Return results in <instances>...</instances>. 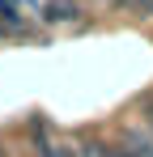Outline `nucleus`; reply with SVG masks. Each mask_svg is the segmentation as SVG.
<instances>
[{"mask_svg":"<svg viewBox=\"0 0 153 157\" xmlns=\"http://www.w3.org/2000/svg\"><path fill=\"white\" fill-rule=\"evenodd\" d=\"M119 144H124V149H132L136 157H153V132L145 128V123H128Z\"/></svg>","mask_w":153,"mask_h":157,"instance_id":"1","label":"nucleus"},{"mask_svg":"<svg viewBox=\"0 0 153 157\" xmlns=\"http://www.w3.org/2000/svg\"><path fill=\"white\" fill-rule=\"evenodd\" d=\"M22 34H26L22 9H13V4H4V0H0V38H22Z\"/></svg>","mask_w":153,"mask_h":157,"instance_id":"2","label":"nucleus"},{"mask_svg":"<svg viewBox=\"0 0 153 157\" xmlns=\"http://www.w3.org/2000/svg\"><path fill=\"white\" fill-rule=\"evenodd\" d=\"M76 13H81V9H76L73 0H51L47 9H43L47 21H76Z\"/></svg>","mask_w":153,"mask_h":157,"instance_id":"3","label":"nucleus"},{"mask_svg":"<svg viewBox=\"0 0 153 157\" xmlns=\"http://www.w3.org/2000/svg\"><path fill=\"white\" fill-rule=\"evenodd\" d=\"M119 4H128V9L140 13V17H153V0H119Z\"/></svg>","mask_w":153,"mask_h":157,"instance_id":"4","label":"nucleus"},{"mask_svg":"<svg viewBox=\"0 0 153 157\" xmlns=\"http://www.w3.org/2000/svg\"><path fill=\"white\" fill-rule=\"evenodd\" d=\"M102 157H136V153L124 149V144H102Z\"/></svg>","mask_w":153,"mask_h":157,"instance_id":"5","label":"nucleus"},{"mask_svg":"<svg viewBox=\"0 0 153 157\" xmlns=\"http://www.w3.org/2000/svg\"><path fill=\"white\" fill-rule=\"evenodd\" d=\"M4 4H13V9H34V0H4Z\"/></svg>","mask_w":153,"mask_h":157,"instance_id":"6","label":"nucleus"},{"mask_svg":"<svg viewBox=\"0 0 153 157\" xmlns=\"http://www.w3.org/2000/svg\"><path fill=\"white\" fill-rule=\"evenodd\" d=\"M60 157H76V149H68V144H60Z\"/></svg>","mask_w":153,"mask_h":157,"instance_id":"7","label":"nucleus"},{"mask_svg":"<svg viewBox=\"0 0 153 157\" xmlns=\"http://www.w3.org/2000/svg\"><path fill=\"white\" fill-rule=\"evenodd\" d=\"M145 128L153 132V102H149V115H145Z\"/></svg>","mask_w":153,"mask_h":157,"instance_id":"8","label":"nucleus"}]
</instances>
